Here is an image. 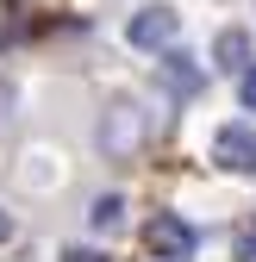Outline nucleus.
<instances>
[{"instance_id": "obj_5", "label": "nucleus", "mask_w": 256, "mask_h": 262, "mask_svg": "<svg viewBox=\"0 0 256 262\" xmlns=\"http://www.w3.org/2000/svg\"><path fill=\"white\" fill-rule=\"evenodd\" d=\"M212 62H219V69H238V75H250V38H244V31H219Z\"/></svg>"}, {"instance_id": "obj_7", "label": "nucleus", "mask_w": 256, "mask_h": 262, "mask_svg": "<svg viewBox=\"0 0 256 262\" xmlns=\"http://www.w3.org/2000/svg\"><path fill=\"white\" fill-rule=\"evenodd\" d=\"M119 212H125V200H113V193H106V200H94V231H119Z\"/></svg>"}, {"instance_id": "obj_11", "label": "nucleus", "mask_w": 256, "mask_h": 262, "mask_svg": "<svg viewBox=\"0 0 256 262\" xmlns=\"http://www.w3.org/2000/svg\"><path fill=\"white\" fill-rule=\"evenodd\" d=\"M7 237H13V219H7V212H0V244H7Z\"/></svg>"}, {"instance_id": "obj_1", "label": "nucleus", "mask_w": 256, "mask_h": 262, "mask_svg": "<svg viewBox=\"0 0 256 262\" xmlns=\"http://www.w3.org/2000/svg\"><path fill=\"white\" fill-rule=\"evenodd\" d=\"M144 244H150V256L156 262H187V256H194V225H187V219H175V212H156L150 225H144Z\"/></svg>"}, {"instance_id": "obj_9", "label": "nucleus", "mask_w": 256, "mask_h": 262, "mask_svg": "<svg viewBox=\"0 0 256 262\" xmlns=\"http://www.w3.org/2000/svg\"><path fill=\"white\" fill-rule=\"evenodd\" d=\"M62 262H106V256H94V250H69Z\"/></svg>"}, {"instance_id": "obj_8", "label": "nucleus", "mask_w": 256, "mask_h": 262, "mask_svg": "<svg viewBox=\"0 0 256 262\" xmlns=\"http://www.w3.org/2000/svg\"><path fill=\"white\" fill-rule=\"evenodd\" d=\"M238 94H244V106H256V69H250V75L238 81Z\"/></svg>"}, {"instance_id": "obj_4", "label": "nucleus", "mask_w": 256, "mask_h": 262, "mask_svg": "<svg viewBox=\"0 0 256 262\" xmlns=\"http://www.w3.org/2000/svg\"><path fill=\"white\" fill-rule=\"evenodd\" d=\"M163 81H169V94H181V100H187V94H200V69H194V56H187V50H169L163 56Z\"/></svg>"}, {"instance_id": "obj_6", "label": "nucleus", "mask_w": 256, "mask_h": 262, "mask_svg": "<svg viewBox=\"0 0 256 262\" xmlns=\"http://www.w3.org/2000/svg\"><path fill=\"white\" fill-rule=\"evenodd\" d=\"M138 144V113L132 106H113V131H106V150H132Z\"/></svg>"}, {"instance_id": "obj_2", "label": "nucleus", "mask_w": 256, "mask_h": 262, "mask_svg": "<svg viewBox=\"0 0 256 262\" xmlns=\"http://www.w3.org/2000/svg\"><path fill=\"white\" fill-rule=\"evenodd\" d=\"M175 31H181V13L175 7H144L132 25H125V38H132L138 50H163V44H175Z\"/></svg>"}, {"instance_id": "obj_10", "label": "nucleus", "mask_w": 256, "mask_h": 262, "mask_svg": "<svg viewBox=\"0 0 256 262\" xmlns=\"http://www.w3.org/2000/svg\"><path fill=\"white\" fill-rule=\"evenodd\" d=\"M238 250H244V262H256V231H244V244H238Z\"/></svg>"}, {"instance_id": "obj_3", "label": "nucleus", "mask_w": 256, "mask_h": 262, "mask_svg": "<svg viewBox=\"0 0 256 262\" xmlns=\"http://www.w3.org/2000/svg\"><path fill=\"white\" fill-rule=\"evenodd\" d=\"M212 162L219 169H238V175H256V131L250 125H225L212 138Z\"/></svg>"}]
</instances>
